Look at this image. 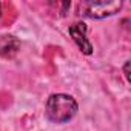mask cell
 I'll return each instance as SVG.
<instances>
[{"label": "cell", "mask_w": 131, "mask_h": 131, "mask_svg": "<svg viewBox=\"0 0 131 131\" xmlns=\"http://www.w3.org/2000/svg\"><path fill=\"white\" fill-rule=\"evenodd\" d=\"M68 32L71 36V39L74 40V43L77 45V48L82 51V54L85 56H91L93 54V43L90 42V39L86 37L88 32V26L83 22H74L73 25H70Z\"/></svg>", "instance_id": "cell-3"}, {"label": "cell", "mask_w": 131, "mask_h": 131, "mask_svg": "<svg viewBox=\"0 0 131 131\" xmlns=\"http://www.w3.org/2000/svg\"><path fill=\"white\" fill-rule=\"evenodd\" d=\"M77 111H79V105L76 99L65 93L51 94L45 105V114L54 123H67L73 120Z\"/></svg>", "instance_id": "cell-1"}, {"label": "cell", "mask_w": 131, "mask_h": 131, "mask_svg": "<svg viewBox=\"0 0 131 131\" xmlns=\"http://www.w3.org/2000/svg\"><path fill=\"white\" fill-rule=\"evenodd\" d=\"M123 6V2H85L80 3L79 11L90 19H106L117 14Z\"/></svg>", "instance_id": "cell-2"}, {"label": "cell", "mask_w": 131, "mask_h": 131, "mask_svg": "<svg viewBox=\"0 0 131 131\" xmlns=\"http://www.w3.org/2000/svg\"><path fill=\"white\" fill-rule=\"evenodd\" d=\"M123 76H125L126 82L129 83V82H131V79H129V60H126L125 65H123Z\"/></svg>", "instance_id": "cell-5"}, {"label": "cell", "mask_w": 131, "mask_h": 131, "mask_svg": "<svg viewBox=\"0 0 131 131\" xmlns=\"http://www.w3.org/2000/svg\"><path fill=\"white\" fill-rule=\"evenodd\" d=\"M20 46V40L14 34L0 36V57L2 59H14L19 54Z\"/></svg>", "instance_id": "cell-4"}, {"label": "cell", "mask_w": 131, "mask_h": 131, "mask_svg": "<svg viewBox=\"0 0 131 131\" xmlns=\"http://www.w3.org/2000/svg\"><path fill=\"white\" fill-rule=\"evenodd\" d=\"M0 17H2V3H0Z\"/></svg>", "instance_id": "cell-6"}]
</instances>
